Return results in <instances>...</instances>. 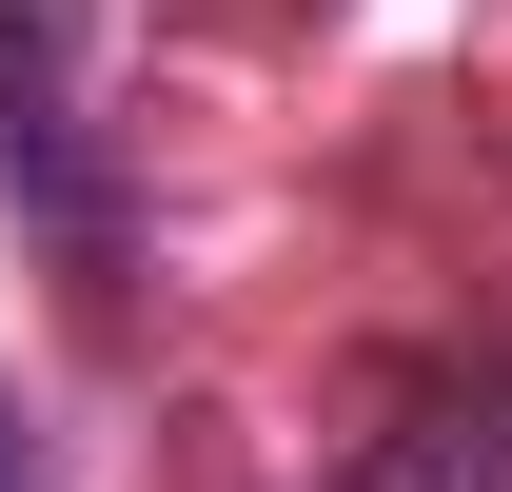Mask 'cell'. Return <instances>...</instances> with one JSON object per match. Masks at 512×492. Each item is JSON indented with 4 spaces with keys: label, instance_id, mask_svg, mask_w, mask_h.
Wrapping results in <instances>:
<instances>
[{
    "label": "cell",
    "instance_id": "1",
    "mask_svg": "<svg viewBox=\"0 0 512 492\" xmlns=\"http://www.w3.org/2000/svg\"><path fill=\"white\" fill-rule=\"evenodd\" d=\"M335 492H512V355H434V374H394V414L375 433H335Z\"/></svg>",
    "mask_w": 512,
    "mask_h": 492
},
{
    "label": "cell",
    "instance_id": "2",
    "mask_svg": "<svg viewBox=\"0 0 512 492\" xmlns=\"http://www.w3.org/2000/svg\"><path fill=\"white\" fill-rule=\"evenodd\" d=\"M0 492H20V414H0Z\"/></svg>",
    "mask_w": 512,
    "mask_h": 492
}]
</instances>
